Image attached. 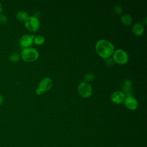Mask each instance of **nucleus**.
<instances>
[{
    "label": "nucleus",
    "instance_id": "7",
    "mask_svg": "<svg viewBox=\"0 0 147 147\" xmlns=\"http://www.w3.org/2000/svg\"><path fill=\"white\" fill-rule=\"evenodd\" d=\"M34 36L33 34H24L19 40L20 45L24 48L30 47L33 42V38Z\"/></svg>",
    "mask_w": 147,
    "mask_h": 147
},
{
    "label": "nucleus",
    "instance_id": "3",
    "mask_svg": "<svg viewBox=\"0 0 147 147\" xmlns=\"http://www.w3.org/2000/svg\"><path fill=\"white\" fill-rule=\"evenodd\" d=\"M113 59L115 62L119 64H124L127 62L129 57L127 52L122 49L115 50L113 53Z\"/></svg>",
    "mask_w": 147,
    "mask_h": 147
},
{
    "label": "nucleus",
    "instance_id": "17",
    "mask_svg": "<svg viewBox=\"0 0 147 147\" xmlns=\"http://www.w3.org/2000/svg\"><path fill=\"white\" fill-rule=\"evenodd\" d=\"M114 11L117 14H121L122 12V8L120 5H116L114 6Z\"/></svg>",
    "mask_w": 147,
    "mask_h": 147
},
{
    "label": "nucleus",
    "instance_id": "15",
    "mask_svg": "<svg viewBox=\"0 0 147 147\" xmlns=\"http://www.w3.org/2000/svg\"><path fill=\"white\" fill-rule=\"evenodd\" d=\"M20 58V55L17 53H13L11 54H10L9 56V59L11 62H13V63H16L19 61Z\"/></svg>",
    "mask_w": 147,
    "mask_h": 147
},
{
    "label": "nucleus",
    "instance_id": "9",
    "mask_svg": "<svg viewBox=\"0 0 147 147\" xmlns=\"http://www.w3.org/2000/svg\"><path fill=\"white\" fill-rule=\"evenodd\" d=\"M125 95L121 91H116L111 95V100L115 103H120L122 102L125 99Z\"/></svg>",
    "mask_w": 147,
    "mask_h": 147
},
{
    "label": "nucleus",
    "instance_id": "20",
    "mask_svg": "<svg viewBox=\"0 0 147 147\" xmlns=\"http://www.w3.org/2000/svg\"><path fill=\"white\" fill-rule=\"evenodd\" d=\"M4 102V97L3 95H0V106L2 105Z\"/></svg>",
    "mask_w": 147,
    "mask_h": 147
},
{
    "label": "nucleus",
    "instance_id": "10",
    "mask_svg": "<svg viewBox=\"0 0 147 147\" xmlns=\"http://www.w3.org/2000/svg\"><path fill=\"white\" fill-rule=\"evenodd\" d=\"M132 82L130 80L127 79L125 80L122 86V92L125 96L132 95Z\"/></svg>",
    "mask_w": 147,
    "mask_h": 147
},
{
    "label": "nucleus",
    "instance_id": "1",
    "mask_svg": "<svg viewBox=\"0 0 147 147\" xmlns=\"http://www.w3.org/2000/svg\"><path fill=\"white\" fill-rule=\"evenodd\" d=\"M95 49L97 53L102 57L106 59L110 57L114 52L113 44L107 40H99L95 45Z\"/></svg>",
    "mask_w": 147,
    "mask_h": 147
},
{
    "label": "nucleus",
    "instance_id": "13",
    "mask_svg": "<svg viewBox=\"0 0 147 147\" xmlns=\"http://www.w3.org/2000/svg\"><path fill=\"white\" fill-rule=\"evenodd\" d=\"M122 23L125 25H129L132 23L133 19L131 16L129 14H123L121 17Z\"/></svg>",
    "mask_w": 147,
    "mask_h": 147
},
{
    "label": "nucleus",
    "instance_id": "6",
    "mask_svg": "<svg viewBox=\"0 0 147 147\" xmlns=\"http://www.w3.org/2000/svg\"><path fill=\"white\" fill-rule=\"evenodd\" d=\"M25 26L29 30L32 32L37 31L40 27V21L34 16H29L25 22Z\"/></svg>",
    "mask_w": 147,
    "mask_h": 147
},
{
    "label": "nucleus",
    "instance_id": "18",
    "mask_svg": "<svg viewBox=\"0 0 147 147\" xmlns=\"http://www.w3.org/2000/svg\"><path fill=\"white\" fill-rule=\"evenodd\" d=\"M105 64H106L107 65L110 66V65H111L114 63V61L113 57H107V58L105 59Z\"/></svg>",
    "mask_w": 147,
    "mask_h": 147
},
{
    "label": "nucleus",
    "instance_id": "14",
    "mask_svg": "<svg viewBox=\"0 0 147 147\" xmlns=\"http://www.w3.org/2000/svg\"><path fill=\"white\" fill-rule=\"evenodd\" d=\"M45 41V38L41 35H37L34 37L33 42L37 45H41Z\"/></svg>",
    "mask_w": 147,
    "mask_h": 147
},
{
    "label": "nucleus",
    "instance_id": "8",
    "mask_svg": "<svg viewBox=\"0 0 147 147\" xmlns=\"http://www.w3.org/2000/svg\"><path fill=\"white\" fill-rule=\"evenodd\" d=\"M123 102L125 106L129 109L135 110L138 107V101L133 95L125 96Z\"/></svg>",
    "mask_w": 147,
    "mask_h": 147
},
{
    "label": "nucleus",
    "instance_id": "2",
    "mask_svg": "<svg viewBox=\"0 0 147 147\" xmlns=\"http://www.w3.org/2000/svg\"><path fill=\"white\" fill-rule=\"evenodd\" d=\"M39 53L38 51L32 47L24 48L21 52V59L27 62L33 61L37 60L38 57Z\"/></svg>",
    "mask_w": 147,
    "mask_h": 147
},
{
    "label": "nucleus",
    "instance_id": "11",
    "mask_svg": "<svg viewBox=\"0 0 147 147\" xmlns=\"http://www.w3.org/2000/svg\"><path fill=\"white\" fill-rule=\"evenodd\" d=\"M144 28L142 24L140 23H135L132 26V32L136 35L140 36L143 33Z\"/></svg>",
    "mask_w": 147,
    "mask_h": 147
},
{
    "label": "nucleus",
    "instance_id": "21",
    "mask_svg": "<svg viewBox=\"0 0 147 147\" xmlns=\"http://www.w3.org/2000/svg\"><path fill=\"white\" fill-rule=\"evenodd\" d=\"M3 6H2V3L0 2V14L2 13V11H3Z\"/></svg>",
    "mask_w": 147,
    "mask_h": 147
},
{
    "label": "nucleus",
    "instance_id": "5",
    "mask_svg": "<svg viewBox=\"0 0 147 147\" xmlns=\"http://www.w3.org/2000/svg\"><path fill=\"white\" fill-rule=\"evenodd\" d=\"M79 94L84 98L89 97L92 94V87L91 84L86 82H82L78 86Z\"/></svg>",
    "mask_w": 147,
    "mask_h": 147
},
{
    "label": "nucleus",
    "instance_id": "19",
    "mask_svg": "<svg viewBox=\"0 0 147 147\" xmlns=\"http://www.w3.org/2000/svg\"><path fill=\"white\" fill-rule=\"evenodd\" d=\"M7 21V18L6 15L3 14H0V23L2 24H5Z\"/></svg>",
    "mask_w": 147,
    "mask_h": 147
},
{
    "label": "nucleus",
    "instance_id": "16",
    "mask_svg": "<svg viewBox=\"0 0 147 147\" xmlns=\"http://www.w3.org/2000/svg\"><path fill=\"white\" fill-rule=\"evenodd\" d=\"M94 78H95V75L92 72H89L88 74H86L84 77V82H90L94 80Z\"/></svg>",
    "mask_w": 147,
    "mask_h": 147
},
{
    "label": "nucleus",
    "instance_id": "12",
    "mask_svg": "<svg viewBox=\"0 0 147 147\" xmlns=\"http://www.w3.org/2000/svg\"><path fill=\"white\" fill-rule=\"evenodd\" d=\"M16 18L20 21H24V22L27 20V19L29 18V16L28 13L25 11H19L16 14Z\"/></svg>",
    "mask_w": 147,
    "mask_h": 147
},
{
    "label": "nucleus",
    "instance_id": "4",
    "mask_svg": "<svg viewBox=\"0 0 147 147\" xmlns=\"http://www.w3.org/2000/svg\"><path fill=\"white\" fill-rule=\"evenodd\" d=\"M52 83V80L50 78H44L40 81L38 88L36 90V93L37 95H40L43 92L49 90L51 88Z\"/></svg>",
    "mask_w": 147,
    "mask_h": 147
}]
</instances>
